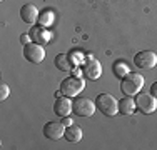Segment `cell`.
<instances>
[{
  "label": "cell",
  "instance_id": "obj_1",
  "mask_svg": "<svg viewBox=\"0 0 157 150\" xmlns=\"http://www.w3.org/2000/svg\"><path fill=\"white\" fill-rule=\"evenodd\" d=\"M144 84H145V78L142 77L140 73L130 72L121 80V92L124 93V95L134 97L144 88Z\"/></svg>",
  "mask_w": 157,
  "mask_h": 150
},
{
  "label": "cell",
  "instance_id": "obj_2",
  "mask_svg": "<svg viewBox=\"0 0 157 150\" xmlns=\"http://www.w3.org/2000/svg\"><path fill=\"white\" fill-rule=\"evenodd\" d=\"M97 110H100L105 117H115L119 112V102L110 93H99L95 99Z\"/></svg>",
  "mask_w": 157,
  "mask_h": 150
},
{
  "label": "cell",
  "instance_id": "obj_3",
  "mask_svg": "<svg viewBox=\"0 0 157 150\" xmlns=\"http://www.w3.org/2000/svg\"><path fill=\"white\" fill-rule=\"evenodd\" d=\"M85 88V80L82 77H67L60 82V92L67 97H77Z\"/></svg>",
  "mask_w": 157,
  "mask_h": 150
},
{
  "label": "cell",
  "instance_id": "obj_4",
  "mask_svg": "<svg viewBox=\"0 0 157 150\" xmlns=\"http://www.w3.org/2000/svg\"><path fill=\"white\" fill-rule=\"evenodd\" d=\"M97 110V105L94 100L87 99V97H75L72 102V112L78 117H92Z\"/></svg>",
  "mask_w": 157,
  "mask_h": 150
},
{
  "label": "cell",
  "instance_id": "obj_5",
  "mask_svg": "<svg viewBox=\"0 0 157 150\" xmlns=\"http://www.w3.org/2000/svg\"><path fill=\"white\" fill-rule=\"evenodd\" d=\"M134 65L142 70H152L157 65V54L152 50H142L134 55Z\"/></svg>",
  "mask_w": 157,
  "mask_h": 150
},
{
  "label": "cell",
  "instance_id": "obj_6",
  "mask_svg": "<svg viewBox=\"0 0 157 150\" xmlns=\"http://www.w3.org/2000/svg\"><path fill=\"white\" fill-rule=\"evenodd\" d=\"M136 107L139 108L142 114L149 115L152 112H155L157 108V99L152 93H137L136 95Z\"/></svg>",
  "mask_w": 157,
  "mask_h": 150
},
{
  "label": "cell",
  "instance_id": "obj_7",
  "mask_svg": "<svg viewBox=\"0 0 157 150\" xmlns=\"http://www.w3.org/2000/svg\"><path fill=\"white\" fill-rule=\"evenodd\" d=\"M24 57L30 63H40L45 58V50H44V47L40 43L30 42V43L24 45Z\"/></svg>",
  "mask_w": 157,
  "mask_h": 150
},
{
  "label": "cell",
  "instance_id": "obj_8",
  "mask_svg": "<svg viewBox=\"0 0 157 150\" xmlns=\"http://www.w3.org/2000/svg\"><path fill=\"white\" fill-rule=\"evenodd\" d=\"M82 73L89 80H97L102 75V65H100V62L97 58H89L84 63V67H82Z\"/></svg>",
  "mask_w": 157,
  "mask_h": 150
},
{
  "label": "cell",
  "instance_id": "obj_9",
  "mask_svg": "<svg viewBox=\"0 0 157 150\" xmlns=\"http://www.w3.org/2000/svg\"><path fill=\"white\" fill-rule=\"evenodd\" d=\"M65 133V125L62 122H47L44 125V135L48 140H59Z\"/></svg>",
  "mask_w": 157,
  "mask_h": 150
},
{
  "label": "cell",
  "instance_id": "obj_10",
  "mask_svg": "<svg viewBox=\"0 0 157 150\" xmlns=\"http://www.w3.org/2000/svg\"><path fill=\"white\" fill-rule=\"evenodd\" d=\"M54 112L59 117H67L72 112V100H70V97H67V95L57 97V100L54 103Z\"/></svg>",
  "mask_w": 157,
  "mask_h": 150
},
{
  "label": "cell",
  "instance_id": "obj_11",
  "mask_svg": "<svg viewBox=\"0 0 157 150\" xmlns=\"http://www.w3.org/2000/svg\"><path fill=\"white\" fill-rule=\"evenodd\" d=\"M39 15H40V12L37 10L35 5H32V3H25L20 9V18L29 25L35 24V22L39 20Z\"/></svg>",
  "mask_w": 157,
  "mask_h": 150
},
{
  "label": "cell",
  "instance_id": "obj_12",
  "mask_svg": "<svg viewBox=\"0 0 157 150\" xmlns=\"http://www.w3.org/2000/svg\"><path fill=\"white\" fill-rule=\"evenodd\" d=\"M30 37H32V42H35V43H40V45H44V43H47V42H50V33L47 32V28H44V27H32L30 28Z\"/></svg>",
  "mask_w": 157,
  "mask_h": 150
},
{
  "label": "cell",
  "instance_id": "obj_13",
  "mask_svg": "<svg viewBox=\"0 0 157 150\" xmlns=\"http://www.w3.org/2000/svg\"><path fill=\"white\" fill-rule=\"evenodd\" d=\"M54 63L59 70H62V72H72L74 70V62H72V58H70L69 54H59L57 57H55Z\"/></svg>",
  "mask_w": 157,
  "mask_h": 150
},
{
  "label": "cell",
  "instance_id": "obj_14",
  "mask_svg": "<svg viewBox=\"0 0 157 150\" xmlns=\"http://www.w3.org/2000/svg\"><path fill=\"white\" fill-rule=\"evenodd\" d=\"M136 100L132 99V97L125 95L124 99L119 100V114L122 115H132L134 112H136Z\"/></svg>",
  "mask_w": 157,
  "mask_h": 150
},
{
  "label": "cell",
  "instance_id": "obj_15",
  "mask_svg": "<svg viewBox=\"0 0 157 150\" xmlns=\"http://www.w3.org/2000/svg\"><path fill=\"white\" fill-rule=\"evenodd\" d=\"M63 138L70 144H77V142L82 140V129L78 125H69L65 127V133H63Z\"/></svg>",
  "mask_w": 157,
  "mask_h": 150
},
{
  "label": "cell",
  "instance_id": "obj_16",
  "mask_svg": "<svg viewBox=\"0 0 157 150\" xmlns=\"http://www.w3.org/2000/svg\"><path fill=\"white\" fill-rule=\"evenodd\" d=\"M112 72H114V75L117 78L122 80L127 73H130V67L127 62H124V60H117V62H114V65H112Z\"/></svg>",
  "mask_w": 157,
  "mask_h": 150
},
{
  "label": "cell",
  "instance_id": "obj_17",
  "mask_svg": "<svg viewBox=\"0 0 157 150\" xmlns=\"http://www.w3.org/2000/svg\"><path fill=\"white\" fill-rule=\"evenodd\" d=\"M54 18H55L54 12H52L50 9H45V10L40 12L37 24H39L40 27H44V28H48V27H52V24H54Z\"/></svg>",
  "mask_w": 157,
  "mask_h": 150
},
{
  "label": "cell",
  "instance_id": "obj_18",
  "mask_svg": "<svg viewBox=\"0 0 157 150\" xmlns=\"http://www.w3.org/2000/svg\"><path fill=\"white\" fill-rule=\"evenodd\" d=\"M9 95H10V87L2 82V84H0V100H5Z\"/></svg>",
  "mask_w": 157,
  "mask_h": 150
},
{
  "label": "cell",
  "instance_id": "obj_19",
  "mask_svg": "<svg viewBox=\"0 0 157 150\" xmlns=\"http://www.w3.org/2000/svg\"><path fill=\"white\" fill-rule=\"evenodd\" d=\"M30 42H32L30 33H22V35H20V43L22 45H27V43H30Z\"/></svg>",
  "mask_w": 157,
  "mask_h": 150
},
{
  "label": "cell",
  "instance_id": "obj_20",
  "mask_svg": "<svg viewBox=\"0 0 157 150\" xmlns=\"http://www.w3.org/2000/svg\"><path fill=\"white\" fill-rule=\"evenodd\" d=\"M62 123H63V125H65V127H69V125H72V118H70L69 117V115H67V117H62Z\"/></svg>",
  "mask_w": 157,
  "mask_h": 150
},
{
  "label": "cell",
  "instance_id": "obj_21",
  "mask_svg": "<svg viewBox=\"0 0 157 150\" xmlns=\"http://www.w3.org/2000/svg\"><path fill=\"white\" fill-rule=\"evenodd\" d=\"M151 93H152V95H154L155 99H157V82H154V84L151 85Z\"/></svg>",
  "mask_w": 157,
  "mask_h": 150
},
{
  "label": "cell",
  "instance_id": "obj_22",
  "mask_svg": "<svg viewBox=\"0 0 157 150\" xmlns=\"http://www.w3.org/2000/svg\"><path fill=\"white\" fill-rule=\"evenodd\" d=\"M0 2H3V0H0Z\"/></svg>",
  "mask_w": 157,
  "mask_h": 150
}]
</instances>
